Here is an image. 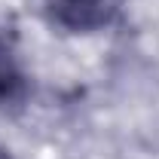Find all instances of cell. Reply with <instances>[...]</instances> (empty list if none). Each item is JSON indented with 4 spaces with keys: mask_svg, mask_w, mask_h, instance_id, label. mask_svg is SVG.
I'll use <instances>...</instances> for the list:
<instances>
[{
    "mask_svg": "<svg viewBox=\"0 0 159 159\" xmlns=\"http://www.w3.org/2000/svg\"><path fill=\"white\" fill-rule=\"evenodd\" d=\"M31 98V74L25 70L12 40L0 34V110H16Z\"/></svg>",
    "mask_w": 159,
    "mask_h": 159,
    "instance_id": "7a4b0ae2",
    "label": "cell"
},
{
    "mask_svg": "<svg viewBox=\"0 0 159 159\" xmlns=\"http://www.w3.org/2000/svg\"><path fill=\"white\" fill-rule=\"evenodd\" d=\"M0 159H19V156H12V153H9V150H6V147L0 144Z\"/></svg>",
    "mask_w": 159,
    "mask_h": 159,
    "instance_id": "3957f363",
    "label": "cell"
},
{
    "mask_svg": "<svg viewBox=\"0 0 159 159\" xmlns=\"http://www.w3.org/2000/svg\"><path fill=\"white\" fill-rule=\"evenodd\" d=\"M40 12L61 31L95 34L110 28L119 16L122 0H37Z\"/></svg>",
    "mask_w": 159,
    "mask_h": 159,
    "instance_id": "6da1fadb",
    "label": "cell"
}]
</instances>
